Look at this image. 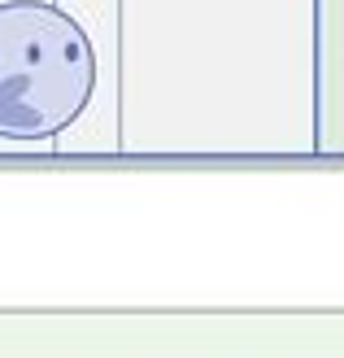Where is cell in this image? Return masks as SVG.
Here are the masks:
<instances>
[{"label":"cell","mask_w":344,"mask_h":358,"mask_svg":"<svg viewBox=\"0 0 344 358\" xmlns=\"http://www.w3.org/2000/svg\"><path fill=\"white\" fill-rule=\"evenodd\" d=\"M96 92V48L57 5H0V140H52Z\"/></svg>","instance_id":"6da1fadb"}]
</instances>
